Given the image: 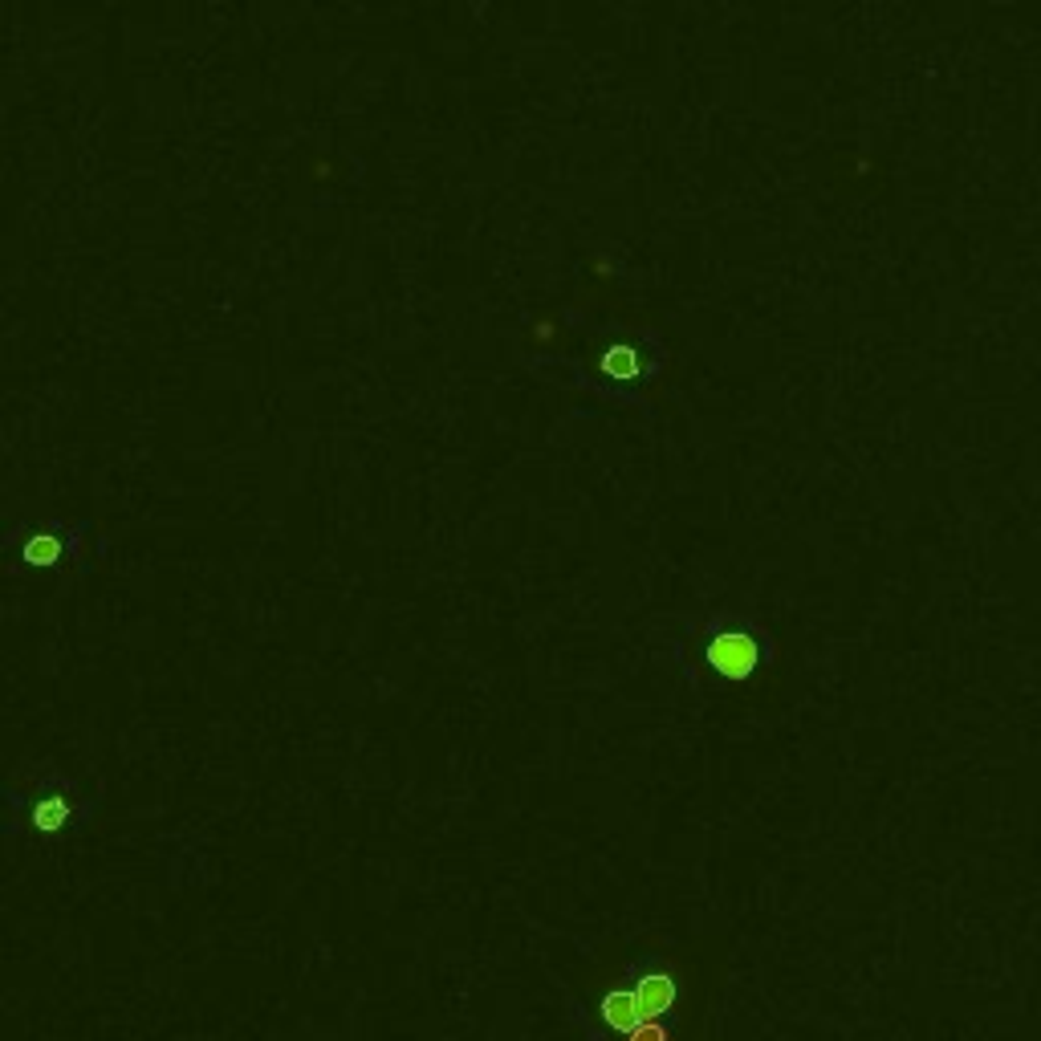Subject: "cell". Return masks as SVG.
I'll return each instance as SVG.
<instances>
[{"instance_id":"1","label":"cell","mask_w":1041,"mask_h":1041,"mask_svg":"<svg viewBox=\"0 0 1041 1041\" xmlns=\"http://www.w3.org/2000/svg\"><path fill=\"white\" fill-rule=\"evenodd\" d=\"M680 1005V981L676 972L667 968H651L639 972L635 981L610 989L602 997V1021L623 1033L627 1041H671V1025L667 1013Z\"/></svg>"},{"instance_id":"2","label":"cell","mask_w":1041,"mask_h":1041,"mask_svg":"<svg viewBox=\"0 0 1041 1041\" xmlns=\"http://www.w3.org/2000/svg\"><path fill=\"white\" fill-rule=\"evenodd\" d=\"M757 659H761V647H757V639L745 635V631H728V635H716V639L708 643V663L720 671V676H728V680L749 676V671L757 667Z\"/></svg>"},{"instance_id":"3","label":"cell","mask_w":1041,"mask_h":1041,"mask_svg":"<svg viewBox=\"0 0 1041 1041\" xmlns=\"http://www.w3.org/2000/svg\"><path fill=\"white\" fill-rule=\"evenodd\" d=\"M86 537V529H37L21 541V562L33 566V570H45V566H57L61 558H70L78 541Z\"/></svg>"},{"instance_id":"4","label":"cell","mask_w":1041,"mask_h":1041,"mask_svg":"<svg viewBox=\"0 0 1041 1041\" xmlns=\"http://www.w3.org/2000/svg\"><path fill=\"white\" fill-rule=\"evenodd\" d=\"M602 371H606V375H615V379H635V375H639V354H635L631 346H615V350H606V358H602Z\"/></svg>"},{"instance_id":"5","label":"cell","mask_w":1041,"mask_h":1041,"mask_svg":"<svg viewBox=\"0 0 1041 1041\" xmlns=\"http://www.w3.org/2000/svg\"><path fill=\"white\" fill-rule=\"evenodd\" d=\"M66 822H70V802H66V798L37 802V806H33V826H37V830H57V826H66Z\"/></svg>"}]
</instances>
